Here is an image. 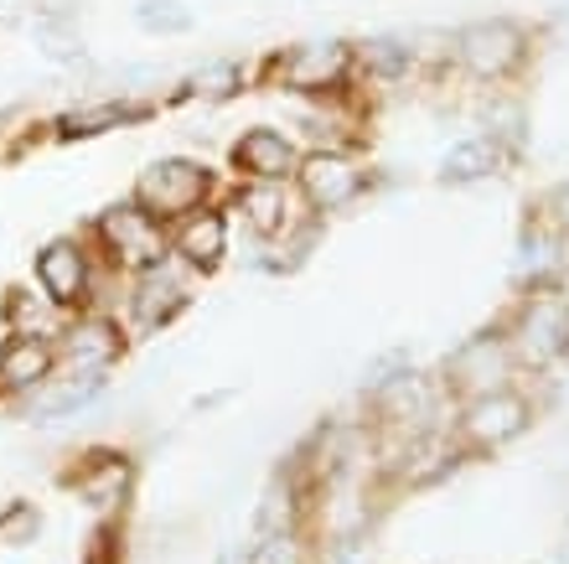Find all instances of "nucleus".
Segmentation results:
<instances>
[{
  "instance_id": "6e6552de",
  "label": "nucleus",
  "mask_w": 569,
  "mask_h": 564,
  "mask_svg": "<svg viewBox=\"0 0 569 564\" xmlns=\"http://www.w3.org/2000/svg\"><path fill=\"white\" fill-rule=\"evenodd\" d=\"M58 368V332H6V342H0V409H16Z\"/></svg>"
},
{
  "instance_id": "412c9836",
  "label": "nucleus",
  "mask_w": 569,
  "mask_h": 564,
  "mask_svg": "<svg viewBox=\"0 0 569 564\" xmlns=\"http://www.w3.org/2000/svg\"><path fill=\"white\" fill-rule=\"evenodd\" d=\"M0 321H6V332H58L62 311L37 285H11V290L0 296Z\"/></svg>"
},
{
  "instance_id": "dca6fc26",
  "label": "nucleus",
  "mask_w": 569,
  "mask_h": 564,
  "mask_svg": "<svg viewBox=\"0 0 569 564\" xmlns=\"http://www.w3.org/2000/svg\"><path fill=\"white\" fill-rule=\"evenodd\" d=\"M228 161L239 171V181H296L300 150L284 130H270V125H254L243 130L228 150Z\"/></svg>"
},
{
  "instance_id": "0eeeda50",
  "label": "nucleus",
  "mask_w": 569,
  "mask_h": 564,
  "mask_svg": "<svg viewBox=\"0 0 569 564\" xmlns=\"http://www.w3.org/2000/svg\"><path fill=\"white\" fill-rule=\"evenodd\" d=\"M124 347H130V327H124L109 306H89V311L62 316V327H58L62 368H109L114 373Z\"/></svg>"
},
{
  "instance_id": "f8f14e48",
  "label": "nucleus",
  "mask_w": 569,
  "mask_h": 564,
  "mask_svg": "<svg viewBox=\"0 0 569 564\" xmlns=\"http://www.w3.org/2000/svg\"><path fill=\"white\" fill-rule=\"evenodd\" d=\"M528 52V37L512 21H502V16H492V21H471V27L456 31V58H461L466 73L477 78H508L518 62H523Z\"/></svg>"
},
{
  "instance_id": "bb28decb",
  "label": "nucleus",
  "mask_w": 569,
  "mask_h": 564,
  "mask_svg": "<svg viewBox=\"0 0 569 564\" xmlns=\"http://www.w3.org/2000/svg\"><path fill=\"white\" fill-rule=\"evenodd\" d=\"M549 212H555V228H559V234H569V187H559V192L549 197Z\"/></svg>"
},
{
  "instance_id": "ddd939ff",
  "label": "nucleus",
  "mask_w": 569,
  "mask_h": 564,
  "mask_svg": "<svg viewBox=\"0 0 569 564\" xmlns=\"http://www.w3.org/2000/svg\"><path fill=\"white\" fill-rule=\"evenodd\" d=\"M528 409L523 394H512V388H492V394H481V399H466L461 419H456V435H461L471 451H492V446H508L512 435L528 431Z\"/></svg>"
},
{
  "instance_id": "20e7f679",
  "label": "nucleus",
  "mask_w": 569,
  "mask_h": 564,
  "mask_svg": "<svg viewBox=\"0 0 569 564\" xmlns=\"http://www.w3.org/2000/svg\"><path fill=\"white\" fill-rule=\"evenodd\" d=\"M212 192H218L212 166L192 161V156H161V161H150L136 177V192L130 197H136L150 218H161V224L171 228V224H181L187 212L208 208Z\"/></svg>"
},
{
  "instance_id": "393cba45",
  "label": "nucleus",
  "mask_w": 569,
  "mask_h": 564,
  "mask_svg": "<svg viewBox=\"0 0 569 564\" xmlns=\"http://www.w3.org/2000/svg\"><path fill=\"white\" fill-rule=\"evenodd\" d=\"M42 528V513L31 503H11L6 513H0V538H11V544H21V538H31Z\"/></svg>"
},
{
  "instance_id": "5701e85b",
  "label": "nucleus",
  "mask_w": 569,
  "mask_h": 564,
  "mask_svg": "<svg viewBox=\"0 0 569 564\" xmlns=\"http://www.w3.org/2000/svg\"><path fill=\"white\" fill-rule=\"evenodd\" d=\"M136 27L146 31V37H187V31L197 27V11L187 0H140Z\"/></svg>"
},
{
  "instance_id": "f257e3e1",
  "label": "nucleus",
  "mask_w": 569,
  "mask_h": 564,
  "mask_svg": "<svg viewBox=\"0 0 569 564\" xmlns=\"http://www.w3.org/2000/svg\"><path fill=\"white\" fill-rule=\"evenodd\" d=\"M83 238L93 244L99 265H104L109 275H120V280L171 259V228H166L161 218H150L136 197H130V202H109V208L83 228Z\"/></svg>"
},
{
  "instance_id": "f03ea898",
  "label": "nucleus",
  "mask_w": 569,
  "mask_h": 564,
  "mask_svg": "<svg viewBox=\"0 0 569 564\" xmlns=\"http://www.w3.org/2000/svg\"><path fill=\"white\" fill-rule=\"evenodd\" d=\"M104 280H109V269L99 265V254H93V244L83 234H58L31 254V285H37L62 316L104 306V300H99V285Z\"/></svg>"
},
{
  "instance_id": "b1692460",
  "label": "nucleus",
  "mask_w": 569,
  "mask_h": 564,
  "mask_svg": "<svg viewBox=\"0 0 569 564\" xmlns=\"http://www.w3.org/2000/svg\"><path fill=\"white\" fill-rule=\"evenodd\" d=\"M239 89H243V68L228 58L208 62V68H197V73L187 78V93H192V99H233Z\"/></svg>"
},
{
  "instance_id": "423d86ee",
  "label": "nucleus",
  "mask_w": 569,
  "mask_h": 564,
  "mask_svg": "<svg viewBox=\"0 0 569 564\" xmlns=\"http://www.w3.org/2000/svg\"><path fill=\"white\" fill-rule=\"evenodd\" d=\"M296 192L311 212H342L368 192V171L352 156H342L337 146H327V150L316 146L296 166Z\"/></svg>"
},
{
  "instance_id": "39448f33",
  "label": "nucleus",
  "mask_w": 569,
  "mask_h": 564,
  "mask_svg": "<svg viewBox=\"0 0 569 564\" xmlns=\"http://www.w3.org/2000/svg\"><path fill=\"white\" fill-rule=\"evenodd\" d=\"M512 357H523L533 368H549L559 353H569V296L533 285V296H523L518 321H512Z\"/></svg>"
},
{
  "instance_id": "a211bd4d",
  "label": "nucleus",
  "mask_w": 569,
  "mask_h": 564,
  "mask_svg": "<svg viewBox=\"0 0 569 564\" xmlns=\"http://www.w3.org/2000/svg\"><path fill=\"white\" fill-rule=\"evenodd\" d=\"M150 105H140V99H104V105H78L68 109L62 119H52V140H93V135L104 130H120V125H136V119H146Z\"/></svg>"
},
{
  "instance_id": "7ed1b4c3",
  "label": "nucleus",
  "mask_w": 569,
  "mask_h": 564,
  "mask_svg": "<svg viewBox=\"0 0 569 564\" xmlns=\"http://www.w3.org/2000/svg\"><path fill=\"white\" fill-rule=\"evenodd\" d=\"M358 68V47L337 42V37H316V42H296L280 47L270 62H264V83L284 93H342L347 78Z\"/></svg>"
},
{
  "instance_id": "9d476101",
  "label": "nucleus",
  "mask_w": 569,
  "mask_h": 564,
  "mask_svg": "<svg viewBox=\"0 0 569 564\" xmlns=\"http://www.w3.org/2000/svg\"><path fill=\"white\" fill-rule=\"evenodd\" d=\"M512 342L497 337V332H477L466 337L446 363V394H461V399H481L492 388H508L512 378Z\"/></svg>"
},
{
  "instance_id": "1a4fd4ad",
  "label": "nucleus",
  "mask_w": 569,
  "mask_h": 564,
  "mask_svg": "<svg viewBox=\"0 0 569 564\" xmlns=\"http://www.w3.org/2000/svg\"><path fill=\"white\" fill-rule=\"evenodd\" d=\"M187 306H192V285L181 280L177 259L150 265V269H140V275H130V280H124V316H130V327H136V332L171 327Z\"/></svg>"
},
{
  "instance_id": "9b49d317",
  "label": "nucleus",
  "mask_w": 569,
  "mask_h": 564,
  "mask_svg": "<svg viewBox=\"0 0 569 564\" xmlns=\"http://www.w3.org/2000/svg\"><path fill=\"white\" fill-rule=\"evenodd\" d=\"M104 388H109V368H58L37 394L16 404V415L31 419V425H62V419L83 415Z\"/></svg>"
},
{
  "instance_id": "6ab92c4d",
  "label": "nucleus",
  "mask_w": 569,
  "mask_h": 564,
  "mask_svg": "<svg viewBox=\"0 0 569 564\" xmlns=\"http://www.w3.org/2000/svg\"><path fill=\"white\" fill-rule=\"evenodd\" d=\"M31 42H37V52H42L47 62H58V68L83 62V31H78L73 11H37L31 16Z\"/></svg>"
},
{
  "instance_id": "a878e982",
  "label": "nucleus",
  "mask_w": 569,
  "mask_h": 564,
  "mask_svg": "<svg viewBox=\"0 0 569 564\" xmlns=\"http://www.w3.org/2000/svg\"><path fill=\"white\" fill-rule=\"evenodd\" d=\"M249 564H300L296 534H284V528H270V534H264V544L254 550V560H249Z\"/></svg>"
},
{
  "instance_id": "cd10ccee",
  "label": "nucleus",
  "mask_w": 569,
  "mask_h": 564,
  "mask_svg": "<svg viewBox=\"0 0 569 564\" xmlns=\"http://www.w3.org/2000/svg\"><path fill=\"white\" fill-rule=\"evenodd\" d=\"M27 21V0H0V31Z\"/></svg>"
},
{
  "instance_id": "aec40b11",
  "label": "nucleus",
  "mask_w": 569,
  "mask_h": 564,
  "mask_svg": "<svg viewBox=\"0 0 569 564\" xmlns=\"http://www.w3.org/2000/svg\"><path fill=\"white\" fill-rule=\"evenodd\" d=\"M497 161H502V150H497L492 135H471V140H461V146H450L446 156H440V181H450V187H471V181L492 177Z\"/></svg>"
},
{
  "instance_id": "4468645a",
  "label": "nucleus",
  "mask_w": 569,
  "mask_h": 564,
  "mask_svg": "<svg viewBox=\"0 0 569 564\" xmlns=\"http://www.w3.org/2000/svg\"><path fill=\"white\" fill-rule=\"evenodd\" d=\"M171 259L187 275H218L228 259V212L223 208H197L181 224H171Z\"/></svg>"
},
{
  "instance_id": "f3484780",
  "label": "nucleus",
  "mask_w": 569,
  "mask_h": 564,
  "mask_svg": "<svg viewBox=\"0 0 569 564\" xmlns=\"http://www.w3.org/2000/svg\"><path fill=\"white\" fill-rule=\"evenodd\" d=\"M233 208L243 212V224L254 228L259 238H284V234H296L306 202H300L296 181H239Z\"/></svg>"
},
{
  "instance_id": "2eb2a0df",
  "label": "nucleus",
  "mask_w": 569,
  "mask_h": 564,
  "mask_svg": "<svg viewBox=\"0 0 569 564\" xmlns=\"http://www.w3.org/2000/svg\"><path fill=\"white\" fill-rule=\"evenodd\" d=\"M130 482H136V461L124 456V451H89V456H78L68 472H62V487L78 492L83 503L93 507H120L130 497Z\"/></svg>"
},
{
  "instance_id": "4be33fe9",
  "label": "nucleus",
  "mask_w": 569,
  "mask_h": 564,
  "mask_svg": "<svg viewBox=\"0 0 569 564\" xmlns=\"http://www.w3.org/2000/svg\"><path fill=\"white\" fill-rule=\"evenodd\" d=\"M358 62L373 78H405L415 68V47H409V37H368V42H358Z\"/></svg>"
}]
</instances>
